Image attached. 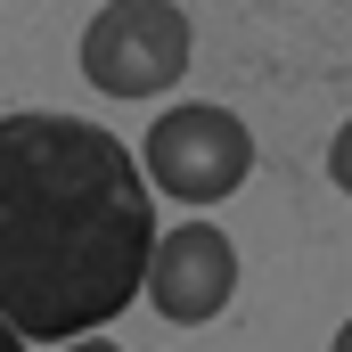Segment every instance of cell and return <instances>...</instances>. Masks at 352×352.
I'll list each match as a JSON object with an SVG mask.
<instances>
[{
	"label": "cell",
	"mask_w": 352,
	"mask_h": 352,
	"mask_svg": "<svg viewBox=\"0 0 352 352\" xmlns=\"http://www.w3.org/2000/svg\"><path fill=\"white\" fill-rule=\"evenodd\" d=\"M66 352H123V344H107V336H74Z\"/></svg>",
	"instance_id": "6"
},
{
	"label": "cell",
	"mask_w": 352,
	"mask_h": 352,
	"mask_svg": "<svg viewBox=\"0 0 352 352\" xmlns=\"http://www.w3.org/2000/svg\"><path fill=\"white\" fill-rule=\"evenodd\" d=\"M246 173H254V131L221 98H180L140 140L148 197H173V205H221L230 188H246Z\"/></svg>",
	"instance_id": "2"
},
{
	"label": "cell",
	"mask_w": 352,
	"mask_h": 352,
	"mask_svg": "<svg viewBox=\"0 0 352 352\" xmlns=\"http://www.w3.org/2000/svg\"><path fill=\"white\" fill-rule=\"evenodd\" d=\"M140 295L173 320V328H205L230 311L238 295V246L221 221H180V230H156V254H148V278Z\"/></svg>",
	"instance_id": "4"
},
{
	"label": "cell",
	"mask_w": 352,
	"mask_h": 352,
	"mask_svg": "<svg viewBox=\"0 0 352 352\" xmlns=\"http://www.w3.org/2000/svg\"><path fill=\"white\" fill-rule=\"evenodd\" d=\"M328 180H336V188L352 197V115L336 123V140H328Z\"/></svg>",
	"instance_id": "5"
},
{
	"label": "cell",
	"mask_w": 352,
	"mask_h": 352,
	"mask_svg": "<svg viewBox=\"0 0 352 352\" xmlns=\"http://www.w3.org/2000/svg\"><path fill=\"white\" fill-rule=\"evenodd\" d=\"M188 16L173 0H107L82 25V82L107 98H156L188 74Z\"/></svg>",
	"instance_id": "3"
},
{
	"label": "cell",
	"mask_w": 352,
	"mask_h": 352,
	"mask_svg": "<svg viewBox=\"0 0 352 352\" xmlns=\"http://www.w3.org/2000/svg\"><path fill=\"white\" fill-rule=\"evenodd\" d=\"M156 254L140 156L82 115H0V320L25 344H74L123 320Z\"/></svg>",
	"instance_id": "1"
},
{
	"label": "cell",
	"mask_w": 352,
	"mask_h": 352,
	"mask_svg": "<svg viewBox=\"0 0 352 352\" xmlns=\"http://www.w3.org/2000/svg\"><path fill=\"white\" fill-rule=\"evenodd\" d=\"M328 352H352V320H344V328H336V344H328Z\"/></svg>",
	"instance_id": "8"
},
{
	"label": "cell",
	"mask_w": 352,
	"mask_h": 352,
	"mask_svg": "<svg viewBox=\"0 0 352 352\" xmlns=\"http://www.w3.org/2000/svg\"><path fill=\"white\" fill-rule=\"evenodd\" d=\"M0 352H25V336H16V328H8V320H0Z\"/></svg>",
	"instance_id": "7"
}]
</instances>
